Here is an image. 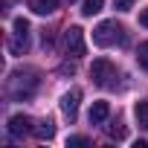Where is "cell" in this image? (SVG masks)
Segmentation results:
<instances>
[{
  "mask_svg": "<svg viewBox=\"0 0 148 148\" xmlns=\"http://www.w3.org/2000/svg\"><path fill=\"white\" fill-rule=\"evenodd\" d=\"M38 87V79H35V70H21V73H12L9 79V93L15 99H23V96H32Z\"/></svg>",
  "mask_w": 148,
  "mask_h": 148,
  "instance_id": "cell-1",
  "label": "cell"
},
{
  "mask_svg": "<svg viewBox=\"0 0 148 148\" xmlns=\"http://www.w3.org/2000/svg\"><path fill=\"white\" fill-rule=\"evenodd\" d=\"M125 44V29L116 26L113 21H102L96 29H93V44L96 47H110V44Z\"/></svg>",
  "mask_w": 148,
  "mask_h": 148,
  "instance_id": "cell-2",
  "label": "cell"
},
{
  "mask_svg": "<svg viewBox=\"0 0 148 148\" xmlns=\"http://www.w3.org/2000/svg\"><path fill=\"white\" fill-rule=\"evenodd\" d=\"M61 47H64V55H70V58H82L84 55V32L79 29V26H70L67 32H64V41H61Z\"/></svg>",
  "mask_w": 148,
  "mask_h": 148,
  "instance_id": "cell-3",
  "label": "cell"
},
{
  "mask_svg": "<svg viewBox=\"0 0 148 148\" xmlns=\"http://www.w3.org/2000/svg\"><path fill=\"white\" fill-rule=\"evenodd\" d=\"M90 76H93V82H96L99 87H108V84H110V79L116 76V67H113L108 58H96V61H93V67H90Z\"/></svg>",
  "mask_w": 148,
  "mask_h": 148,
  "instance_id": "cell-4",
  "label": "cell"
},
{
  "mask_svg": "<svg viewBox=\"0 0 148 148\" xmlns=\"http://www.w3.org/2000/svg\"><path fill=\"white\" fill-rule=\"evenodd\" d=\"M79 102H82V90L79 87H73V90H67L64 96H61V110H64V116L73 122L76 119V113H79Z\"/></svg>",
  "mask_w": 148,
  "mask_h": 148,
  "instance_id": "cell-5",
  "label": "cell"
},
{
  "mask_svg": "<svg viewBox=\"0 0 148 148\" xmlns=\"http://www.w3.org/2000/svg\"><path fill=\"white\" fill-rule=\"evenodd\" d=\"M35 128H32V119L29 116H23V113H15L12 119H9V134L15 136V139H21V136H26V134H32Z\"/></svg>",
  "mask_w": 148,
  "mask_h": 148,
  "instance_id": "cell-6",
  "label": "cell"
},
{
  "mask_svg": "<svg viewBox=\"0 0 148 148\" xmlns=\"http://www.w3.org/2000/svg\"><path fill=\"white\" fill-rule=\"evenodd\" d=\"M58 3H61V0H29V9L35 15H52L58 9Z\"/></svg>",
  "mask_w": 148,
  "mask_h": 148,
  "instance_id": "cell-7",
  "label": "cell"
},
{
  "mask_svg": "<svg viewBox=\"0 0 148 148\" xmlns=\"http://www.w3.org/2000/svg\"><path fill=\"white\" fill-rule=\"evenodd\" d=\"M108 116H110V105H108V102H93V108H90V122H93V125H102Z\"/></svg>",
  "mask_w": 148,
  "mask_h": 148,
  "instance_id": "cell-8",
  "label": "cell"
},
{
  "mask_svg": "<svg viewBox=\"0 0 148 148\" xmlns=\"http://www.w3.org/2000/svg\"><path fill=\"white\" fill-rule=\"evenodd\" d=\"M9 49H12L15 55H23V52L29 49V32H15V38L9 41Z\"/></svg>",
  "mask_w": 148,
  "mask_h": 148,
  "instance_id": "cell-9",
  "label": "cell"
},
{
  "mask_svg": "<svg viewBox=\"0 0 148 148\" xmlns=\"http://www.w3.org/2000/svg\"><path fill=\"white\" fill-rule=\"evenodd\" d=\"M102 6H105V0H84V3H82V15L84 18H93V15L102 12Z\"/></svg>",
  "mask_w": 148,
  "mask_h": 148,
  "instance_id": "cell-10",
  "label": "cell"
},
{
  "mask_svg": "<svg viewBox=\"0 0 148 148\" xmlns=\"http://www.w3.org/2000/svg\"><path fill=\"white\" fill-rule=\"evenodd\" d=\"M52 134H55V125H52V119H44V122L35 128V136H38V139H52Z\"/></svg>",
  "mask_w": 148,
  "mask_h": 148,
  "instance_id": "cell-11",
  "label": "cell"
},
{
  "mask_svg": "<svg viewBox=\"0 0 148 148\" xmlns=\"http://www.w3.org/2000/svg\"><path fill=\"white\" fill-rule=\"evenodd\" d=\"M136 122H139V128L148 131V102H139L136 105Z\"/></svg>",
  "mask_w": 148,
  "mask_h": 148,
  "instance_id": "cell-12",
  "label": "cell"
},
{
  "mask_svg": "<svg viewBox=\"0 0 148 148\" xmlns=\"http://www.w3.org/2000/svg\"><path fill=\"white\" fill-rule=\"evenodd\" d=\"M136 61H139V67H142V70H148V41H145V44H139V49H136Z\"/></svg>",
  "mask_w": 148,
  "mask_h": 148,
  "instance_id": "cell-13",
  "label": "cell"
},
{
  "mask_svg": "<svg viewBox=\"0 0 148 148\" xmlns=\"http://www.w3.org/2000/svg\"><path fill=\"white\" fill-rule=\"evenodd\" d=\"M108 134H110L113 139H125V134H128V131H125V125H122V122H116V125H110V128H108Z\"/></svg>",
  "mask_w": 148,
  "mask_h": 148,
  "instance_id": "cell-14",
  "label": "cell"
},
{
  "mask_svg": "<svg viewBox=\"0 0 148 148\" xmlns=\"http://www.w3.org/2000/svg\"><path fill=\"white\" fill-rule=\"evenodd\" d=\"M82 145H90L87 136H70L67 139V148H82Z\"/></svg>",
  "mask_w": 148,
  "mask_h": 148,
  "instance_id": "cell-15",
  "label": "cell"
},
{
  "mask_svg": "<svg viewBox=\"0 0 148 148\" xmlns=\"http://www.w3.org/2000/svg\"><path fill=\"white\" fill-rule=\"evenodd\" d=\"M131 6H134V0H116V9L119 12H131Z\"/></svg>",
  "mask_w": 148,
  "mask_h": 148,
  "instance_id": "cell-16",
  "label": "cell"
},
{
  "mask_svg": "<svg viewBox=\"0 0 148 148\" xmlns=\"http://www.w3.org/2000/svg\"><path fill=\"white\" fill-rule=\"evenodd\" d=\"M139 23L148 29V9H142V12H139Z\"/></svg>",
  "mask_w": 148,
  "mask_h": 148,
  "instance_id": "cell-17",
  "label": "cell"
}]
</instances>
